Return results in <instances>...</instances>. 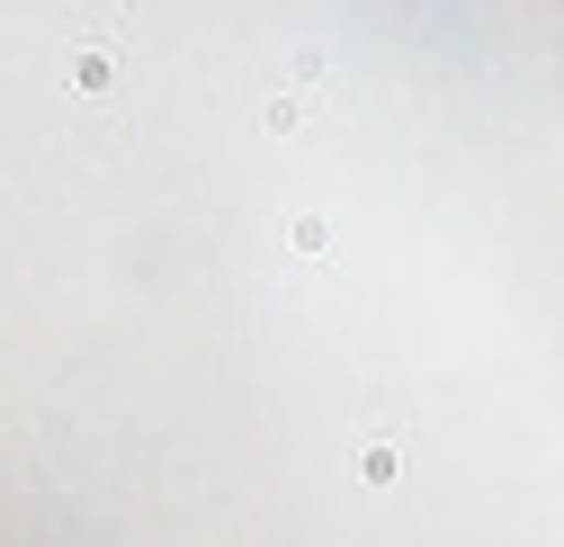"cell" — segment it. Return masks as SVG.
Returning a JSON list of instances; mask_svg holds the SVG:
<instances>
[{"label":"cell","mask_w":564,"mask_h":547,"mask_svg":"<svg viewBox=\"0 0 564 547\" xmlns=\"http://www.w3.org/2000/svg\"><path fill=\"white\" fill-rule=\"evenodd\" d=\"M117 82V54L108 45H82V90H108Z\"/></svg>","instance_id":"7a4b0ae2"},{"label":"cell","mask_w":564,"mask_h":547,"mask_svg":"<svg viewBox=\"0 0 564 547\" xmlns=\"http://www.w3.org/2000/svg\"><path fill=\"white\" fill-rule=\"evenodd\" d=\"M260 117H269V135H296V126L314 117V90H305V82H278V90L260 99Z\"/></svg>","instance_id":"6da1fadb"}]
</instances>
